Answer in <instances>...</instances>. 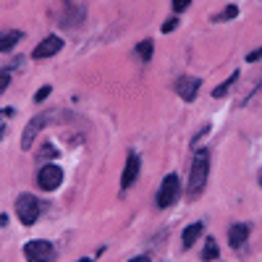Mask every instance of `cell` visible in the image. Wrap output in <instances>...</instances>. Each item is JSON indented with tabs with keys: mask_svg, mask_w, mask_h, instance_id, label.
Here are the masks:
<instances>
[{
	"mask_svg": "<svg viewBox=\"0 0 262 262\" xmlns=\"http://www.w3.org/2000/svg\"><path fill=\"white\" fill-rule=\"evenodd\" d=\"M249 226L247 223H236V226H231L228 228V244L233 247V249H242L244 244H247V238H249Z\"/></svg>",
	"mask_w": 262,
	"mask_h": 262,
	"instance_id": "10",
	"label": "cell"
},
{
	"mask_svg": "<svg viewBox=\"0 0 262 262\" xmlns=\"http://www.w3.org/2000/svg\"><path fill=\"white\" fill-rule=\"evenodd\" d=\"M200 86H202L200 76H179L176 79V92L181 95L184 102H191L196 97V92H200Z\"/></svg>",
	"mask_w": 262,
	"mask_h": 262,
	"instance_id": "8",
	"label": "cell"
},
{
	"mask_svg": "<svg viewBox=\"0 0 262 262\" xmlns=\"http://www.w3.org/2000/svg\"><path fill=\"white\" fill-rule=\"evenodd\" d=\"M131 262H149V257H144V254H142V257H134Z\"/></svg>",
	"mask_w": 262,
	"mask_h": 262,
	"instance_id": "23",
	"label": "cell"
},
{
	"mask_svg": "<svg viewBox=\"0 0 262 262\" xmlns=\"http://www.w3.org/2000/svg\"><path fill=\"white\" fill-rule=\"evenodd\" d=\"M176 27H179V18H176V16H170V18L165 21V24H163V32H165V34H170Z\"/></svg>",
	"mask_w": 262,
	"mask_h": 262,
	"instance_id": "17",
	"label": "cell"
},
{
	"mask_svg": "<svg viewBox=\"0 0 262 262\" xmlns=\"http://www.w3.org/2000/svg\"><path fill=\"white\" fill-rule=\"evenodd\" d=\"M217 254H221V249H217L215 238H207V242H205V249H202V259H205V262H215Z\"/></svg>",
	"mask_w": 262,
	"mask_h": 262,
	"instance_id": "15",
	"label": "cell"
},
{
	"mask_svg": "<svg viewBox=\"0 0 262 262\" xmlns=\"http://www.w3.org/2000/svg\"><path fill=\"white\" fill-rule=\"evenodd\" d=\"M79 262H92V259H90V257H81V259H79Z\"/></svg>",
	"mask_w": 262,
	"mask_h": 262,
	"instance_id": "24",
	"label": "cell"
},
{
	"mask_svg": "<svg viewBox=\"0 0 262 262\" xmlns=\"http://www.w3.org/2000/svg\"><path fill=\"white\" fill-rule=\"evenodd\" d=\"M8 84H11V76L8 74H0V95L8 90Z\"/></svg>",
	"mask_w": 262,
	"mask_h": 262,
	"instance_id": "20",
	"label": "cell"
},
{
	"mask_svg": "<svg viewBox=\"0 0 262 262\" xmlns=\"http://www.w3.org/2000/svg\"><path fill=\"white\" fill-rule=\"evenodd\" d=\"M11 113H13V107H8V111H0V123H3V118L11 116Z\"/></svg>",
	"mask_w": 262,
	"mask_h": 262,
	"instance_id": "22",
	"label": "cell"
},
{
	"mask_svg": "<svg viewBox=\"0 0 262 262\" xmlns=\"http://www.w3.org/2000/svg\"><path fill=\"white\" fill-rule=\"evenodd\" d=\"M247 60H249V63H254V60H262V48H259V50H254V53H249V55H247Z\"/></svg>",
	"mask_w": 262,
	"mask_h": 262,
	"instance_id": "21",
	"label": "cell"
},
{
	"mask_svg": "<svg viewBox=\"0 0 262 262\" xmlns=\"http://www.w3.org/2000/svg\"><path fill=\"white\" fill-rule=\"evenodd\" d=\"M50 123V116L48 113H39V116H34L29 123H27V128H24V137H21V149H29L32 144H34V139H37V134L42 128H45Z\"/></svg>",
	"mask_w": 262,
	"mask_h": 262,
	"instance_id": "6",
	"label": "cell"
},
{
	"mask_svg": "<svg viewBox=\"0 0 262 262\" xmlns=\"http://www.w3.org/2000/svg\"><path fill=\"white\" fill-rule=\"evenodd\" d=\"M236 81H238V71H233V74H231V76H228L223 84H217L215 90H212V97H226V92L231 90V86H233Z\"/></svg>",
	"mask_w": 262,
	"mask_h": 262,
	"instance_id": "14",
	"label": "cell"
},
{
	"mask_svg": "<svg viewBox=\"0 0 262 262\" xmlns=\"http://www.w3.org/2000/svg\"><path fill=\"white\" fill-rule=\"evenodd\" d=\"M134 53H137L139 60H152V53H155V42H152V39H142L139 45L134 48Z\"/></svg>",
	"mask_w": 262,
	"mask_h": 262,
	"instance_id": "13",
	"label": "cell"
},
{
	"mask_svg": "<svg viewBox=\"0 0 262 262\" xmlns=\"http://www.w3.org/2000/svg\"><path fill=\"white\" fill-rule=\"evenodd\" d=\"M191 3V0H173V11L176 13H181V11H186V6Z\"/></svg>",
	"mask_w": 262,
	"mask_h": 262,
	"instance_id": "19",
	"label": "cell"
},
{
	"mask_svg": "<svg viewBox=\"0 0 262 262\" xmlns=\"http://www.w3.org/2000/svg\"><path fill=\"white\" fill-rule=\"evenodd\" d=\"M60 184H63V170L58 165H53V163H48L45 168L37 173V186L42 191H55Z\"/></svg>",
	"mask_w": 262,
	"mask_h": 262,
	"instance_id": "5",
	"label": "cell"
},
{
	"mask_svg": "<svg viewBox=\"0 0 262 262\" xmlns=\"http://www.w3.org/2000/svg\"><path fill=\"white\" fill-rule=\"evenodd\" d=\"M179 191H181L179 176H176V173H168V176L163 179V184H160V191H158V207L160 210L170 207L173 202L179 200Z\"/></svg>",
	"mask_w": 262,
	"mask_h": 262,
	"instance_id": "4",
	"label": "cell"
},
{
	"mask_svg": "<svg viewBox=\"0 0 262 262\" xmlns=\"http://www.w3.org/2000/svg\"><path fill=\"white\" fill-rule=\"evenodd\" d=\"M21 39V32H0V53H8L13 45H16V42Z\"/></svg>",
	"mask_w": 262,
	"mask_h": 262,
	"instance_id": "12",
	"label": "cell"
},
{
	"mask_svg": "<svg viewBox=\"0 0 262 262\" xmlns=\"http://www.w3.org/2000/svg\"><path fill=\"white\" fill-rule=\"evenodd\" d=\"M202 231H205V223H200V221H196V223H191V226H186V228H184V233H181L184 249H189V247L196 242V238L202 236Z\"/></svg>",
	"mask_w": 262,
	"mask_h": 262,
	"instance_id": "11",
	"label": "cell"
},
{
	"mask_svg": "<svg viewBox=\"0 0 262 262\" xmlns=\"http://www.w3.org/2000/svg\"><path fill=\"white\" fill-rule=\"evenodd\" d=\"M24 257L29 262H53L55 259V247L45 238H32V242L24 247Z\"/></svg>",
	"mask_w": 262,
	"mask_h": 262,
	"instance_id": "3",
	"label": "cell"
},
{
	"mask_svg": "<svg viewBox=\"0 0 262 262\" xmlns=\"http://www.w3.org/2000/svg\"><path fill=\"white\" fill-rule=\"evenodd\" d=\"M233 16H238V6H226L223 13L212 16V21H228V18H233Z\"/></svg>",
	"mask_w": 262,
	"mask_h": 262,
	"instance_id": "16",
	"label": "cell"
},
{
	"mask_svg": "<svg viewBox=\"0 0 262 262\" xmlns=\"http://www.w3.org/2000/svg\"><path fill=\"white\" fill-rule=\"evenodd\" d=\"M139 168H142L139 155H134V152H131V155L126 158V168H123V176H121V189H123V191L139 179Z\"/></svg>",
	"mask_w": 262,
	"mask_h": 262,
	"instance_id": "9",
	"label": "cell"
},
{
	"mask_svg": "<svg viewBox=\"0 0 262 262\" xmlns=\"http://www.w3.org/2000/svg\"><path fill=\"white\" fill-rule=\"evenodd\" d=\"M259 186H262V173H259Z\"/></svg>",
	"mask_w": 262,
	"mask_h": 262,
	"instance_id": "25",
	"label": "cell"
},
{
	"mask_svg": "<svg viewBox=\"0 0 262 262\" xmlns=\"http://www.w3.org/2000/svg\"><path fill=\"white\" fill-rule=\"evenodd\" d=\"M60 48H63V39H60L58 34H50V37H45V39H42L39 45L34 48L32 58H34V60H45V58H53L55 53H60Z\"/></svg>",
	"mask_w": 262,
	"mask_h": 262,
	"instance_id": "7",
	"label": "cell"
},
{
	"mask_svg": "<svg viewBox=\"0 0 262 262\" xmlns=\"http://www.w3.org/2000/svg\"><path fill=\"white\" fill-rule=\"evenodd\" d=\"M16 215L24 226H34L39 217V200L32 194H21L16 200Z\"/></svg>",
	"mask_w": 262,
	"mask_h": 262,
	"instance_id": "2",
	"label": "cell"
},
{
	"mask_svg": "<svg viewBox=\"0 0 262 262\" xmlns=\"http://www.w3.org/2000/svg\"><path fill=\"white\" fill-rule=\"evenodd\" d=\"M207 176H210V149H200L191 160V170H189V184H186V196L189 200H200L205 186H207Z\"/></svg>",
	"mask_w": 262,
	"mask_h": 262,
	"instance_id": "1",
	"label": "cell"
},
{
	"mask_svg": "<svg viewBox=\"0 0 262 262\" xmlns=\"http://www.w3.org/2000/svg\"><path fill=\"white\" fill-rule=\"evenodd\" d=\"M50 92H53V90H50V84H48V86H39V92L34 95V100H37V102H42V100H45Z\"/></svg>",
	"mask_w": 262,
	"mask_h": 262,
	"instance_id": "18",
	"label": "cell"
}]
</instances>
